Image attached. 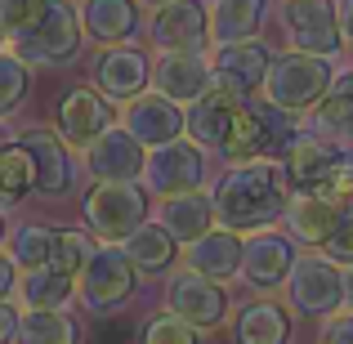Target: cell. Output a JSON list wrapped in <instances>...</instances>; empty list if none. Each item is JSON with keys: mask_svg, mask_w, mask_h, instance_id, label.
Returning <instances> with one entry per match:
<instances>
[{"mask_svg": "<svg viewBox=\"0 0 353 344\" xmlns=\"http://www.w3.org/2000/svg\"><path fill=\"white\" fill-rule=\"evenodd\" d=\"M327 192L353 201V143H340V156L331 165V179H327Z\"/></svg>", "mask_w": 353, "mask_h": 344, "instance_id": "38", "label": "cell"}, {"mask_svg": "<svg viewBox=\"0 0 353 344\" xmlns=\"http://www.w3.org/2000/svg\"><path fill=\"white\" fill-rule=\"evenodd\" d=\"M291 197L286 170L273 152L246 156V161H228L224 174L210 188V206H215V224L233 232H259L273 228L282 219V206Z\"/></svg>", "mask_w": 353, "mask_h": 344, "instance_id": "1", "label": "cell"}, {"mask_svg": "<svg viewBox=\"0 0 353 344\" xmlns=\"http://www.w3.org/2000/svg\"><path fill=\"white\" fill-rule=\"evenodd\" d=\"M112 108H117V103H108V99L99 94L94 85L68 90V94L59 99V108H54V134H59L63 143L72 148V152H85V148L117 121Z\"/></svg>", "mask_w": 353, "mask_h": 344, "instance_id": "13", "label": "cell"}, {"mask_svg": "<svg viewBox=\"0 0 353 344\" xmlns=\"http://www.w3.org/2000/svg\"><path fill=\"white\" fill-rule=\"evenodd\" d=\"M318 250H322L327 259H336L340 268L353 264V201H345V210H340V219H336V228H331V237L322 241Z\"/></svg>", "mask_w": 353, "mask_h": 344, "instance_id": "36", "label": "cell"}, {"mask_svg": "<svg viewBox=\"0 0 353 344\" xmlns=\"http://www.w3.org/2000/svg\"><path fill=\"white\" fill-rule=\"evenodd\" d=\"M18 143H23L36 161V188L32 192L41 201H68L72 192H77V179H81L77 152H72L54 130H23Z\"/></svg>", "mask_w": 353, "mask_h": 344, "instance_id": "12", "label": "cell"}, {"mask_svg": "<svg viewBox=\"0 0 353 344\" xmlns=\"http://www.w3.org/2000/svg\"><path fill=\"white\" fill-rule=\"evenodd\" d=\"M228 336H233V344H291L295 322L286 304L255 295L237 313H228Z\"/></svg>", "mask_w": 353, "mask_h": 344, "instance_id": "23", "label": "cell"}, {"mask_svg": "<svg viewBox=\"0 0 353 344\" xmlns=\"http://www.w3.org/2000/svg\"><path fill=\"white\" fill-rule=\"evenodd\" d=\"M36 188V161L32 152H27L18 139H9V143H0V206H18V201H27Z\"/></svg>", "mask_w": 353, "mask_h": 344, "instance_id": "31", "label": "cell"}, {"mask_svg": "<svg viewBox=\"0 0 353 344\" xmlns=\"http://www.w3.org/2000/svg\"><path fill=\"white\" fill-rule=\"evenodd\" d=\"M14 344H81V327L68 309H23Z\"/></svg>", "mask_w": 353, "mask_h": 344, "instance_id": "30", "label": "cell"}, {"mask_svg": "<svg viewBox=\"0 0 353 344\" xmlns=\"http://www.w3.org/2000/svg\"><path fill=\"white\" fill-rule=\"evenodd\" d=\"M277 18H282V32L291 50L340 59L345 36H340L336 0H277Z\"/></svg>", "mask_w": 353, "mask_h": 344, "instance_id": "8", "label": "cell"}, {"mask_svg": "<svg viewBox=\"0 0 353 344\" xmlns=\"http://www.w3.org/2000/svg\"><path fill=\"white\" fill-rule=\"evenodd\" d=\"M139 286V268L130 264L125 246L121 241H94L85 268L77 273V304L94 318H108V313L125 309L134 300Z\"/></svg>", "mask_w": 353, "mask_h": 344, "instance_id": "3", "label": "cell"}, {"mask_svg": "<svg viewBox=\"0 0 353 344\" xmlns=\"http://www.w3.org/2000/svg\"><path fill=\"white\" fill-rule=\"evenodd\" d=\"M210 54V72H215V85L233 90V94H246L255 99L259 85H264V72H268V59H273V50H268L259 36H246V41H224L215 45Z\"/></svg>", "mask_w": 353, "mask_h": 344, "instance_id": "19", "label": "cell"}, {"mask_svg": "<svg viewBox=\"0 0 353 344\" xmlns=\"http://www.w3.org/2000/svg\"><path fill=\"white\" fill-rule=\"evenodd\" d=\"M345 309L353 313V264L345 268Z\"/></svg>", "mask_w": 353, "mask_h": 344, "instance_id": "43", "label": "cell"}, {"mask_svg": "<svg viewBox=\"0 0 353 344\" xmlns=\"http://www.w3.org/2000/svg\"><path fill=\"white\" fill-rule=\"evenodd\" d=\"M54 232H59V228H50V224H18V228H9V237H5L9 259H14L18 268H41V264H50V255H54Z\"/></svg>", "mask_w": 353, "mask_h": 344, "instance_id": "32", "label": "cell"}, {"mask_svg": "<svg viewBox=\"0 0 353 344\" xmlns=\"http://www.w3.org/2000/svg\"><path fill=\"white\" fill-rule=\"evenodd\" d=\"M206 174H210L206 148L192 143L188 134H179V139H170V143L148 148L139 183H143V188L152 192V197H174V192L206 188Z\"/></svg>", "mask_w": 353, "mask_h": 344, "instance_id": "7", "label": "cell"}, {"mask_svg": "<svg viewBox=\"0 0 353 344\" xmlns=\"http://www.w3.org/2000/svg\"><path fill=\"white\" fill-rule=\"evenodd\" d=\"M18 304L14 300H0V344H14V336H18Z\"/></svg>", "mask_w": 353, "mask_h": 344, "instance_id": "40", "label": "cell"}, {"mask_svg": "<svg viewBox=\"0 0 353 344\" xmlns=\"http://www.w3.org/2000/svg\"><path fill=\"white\" fill-rule=\"evenodd\" d=\"M90 250H94V232H90V228H59V232H54V255H50V264L63 268L68 277H77L81 268H85Z\"/></svg>", "mask_w": 353, "mask_h": 344, "instance_id": "35", "label": "cell"}, {"mask_svg": "<svg viewBox=\"0 0 353 344\" xmlns=\"http://www.w3.org/2000/svg\"><path fill=\"white\" fill-rule=\"evenodd\" d=\"M331 77H336V59L304 54V50H282L268 59L259 99L286 117H309L322 103V94L331 90Z\"/></svg>", "mask_w": 353, "mask_h": 344, "instance_id": "2", "label": "cell"}, {"mask_svg": "<svg viewBox=\"0 0 353 344\" xmlns=\"http://www.w3.org/2000/svg\"><path fill=\"white\" fill-rule=\"evenodd\" d=\"M148 215H152V197L139 179L130 183L94 179V188L81 197V219L94 232V241H125Z\"/></svg>", "mask_w": 353, "mask_h": 344, "instance_id": "5", "label": "cell"}, {"mask_svg": "<svg viewBox=\"0 0 353 344\" xmlns=\"http://www.w3.org/2000/svg\"><path fill=\"white\" fill-rule=\"evenodd\" d=\"M81 45H85V32H81L77 5H68V0H50L32 27L9 36V50L27 68H68V63H77Z\"/></svg>", "mask_w": 353, "mask_h": 344, "instance_id": "4", "label": "cell"}, {"mask_svg": "<svg viewBox=\"0 0 353 344\" xmlns=\"http://www.w3.org/2000/svg\"><path fill=\"white\" fill-rule=\"evenodd\" d=\"M143 5H152V9H157V5H165V0H143Z\"/></svg>", "mask_w": 353, "mask_h": 344, "instance_id": "46", "label": "cell"}, {"mask_svg": "<svg viewBox=\"0 0 353 344\" xmlns=\"http://www.w3.org/2000/svg\"><path fill=\"white\" fill-rule=\"evenodd\" d=\"M336 156H340V143H336V139H327V134H318V130H295V134L277 148V161H282V170H286L291 192H300V188H327Z\"/></svg>", "mask_w": 353, "mask_h": 344, "instance_id": "18", "label": "cell"}, {"mask_svg": "<svg viewBox=\"0 0 353 344\" xmlns=\"http://www.w3.org/2000/svg\"><path fill=\"white\" fill-rule=\"evenodd\" d=\"M313 130L336 143H353V68L331 77V90L322 94V103L313 108Z\"/></svg>", "mask_w": 353, "mask_h": 344, "instance_id": "29", "label": "cell"}, {"mask_svg": "<svg viewBox=\"0 0 353 344\" xmlns=\"http://www.w3.org/2000/svg\"><path fill=\"white\" fill-rule=\"evenodd\" d=\"M139 344H206V331H197L192 322H183V318H174L170 309H161V313H152V318H143Z\"/></svg>", "mask_w": 353, "mask_h": 344, "instance_id": "33", "label": "cell"}, {"mask_svg": "<svg viewBox=\"0 0 353 344\" xmlns=\"http://www.w3.org/2000/svg\"><path fill=\"white\" fill-rule=\"evenodd\" d=\"M148 85L157 94L174 99L179 108H188L192 99H201L215 85V72H210V54L206 50H157L152 59V81Z\"/></svg>", "mask_w": 353, "mask_h": 344, "instance_id": "15", "label": "cell"}, {"mask_svg": "<svg viewBox=\"0 0 353 344\" xmlns=\"http://www.w3.org/2000/svg\"><path fill=\"white\" fill-rule=\"evenodd\" d=\"M143 32L157 50H206L210 45L206 0H165V5L152 9Z\"/></svg>", "mask_w": 353, "mask_h": 344, "instance_id": "17", "label": "cell"}, {"mask_svg": "<svg viewBox=\"0 0 353 344\" xmlns=\"http://www.w3.org/2000/svg\"><path fill=\"white\" fill-rule=\"evenodd\" d=\"M121 246H125L130 264H134L143 277H165L174 264H179V250H183L179 241H174L170 232H165L161 224H157L152 215H148L143 224H139L134 232H130V237L121 241Z\"/></svg>", "mask_w": 353, "mask_h": 344, "instance_id": "26", "label": "cell"}, {"mask_svg": "<svg viewBox=\"0 0 353 344\" xmlns=\"http://www.w3.org/2000/svg\"><path fill=\"white\" fill-rule=\"evenodd\" d=\"M45 5L50 0H0V23H5V32H23V27H32L36 18L45 14Z\"/></svg>", "mask_w": 353, "mask_h": 344, "instance_id": "37", "label": "cell"}, {"mask_svg": "<svg viewBox=\"0 0 353 344\" xmlns=\"http://www.w3.org/2000/svg\"><path fill=\"white\" fill-rule=\"evenodd\" d=\"M295 255H300V250H295V241L286 237V232H277V228L246 232V237H241V277L237 282H246L255 295L282 291Z\"/></svg>", "mask_w": 353, "mask_h": 344, "instance_id": "11", "label": "cell"}, {"mask_svg": "<svg viewBox=\"0 0 353 344\" xmlns=\"http://www.w3.org/2000/svg\"><path fill=\"white\" fill-rule=\"evenodd\" d=\"M268 5H273V0H206L210 45L259 36V32H264V23H268Z\"/></svg>", "mask_w": 353, "mask_h": 344, "instance_id": "27", "label": "cell"}, {"mask_svg": "<svg viewBox=\"0 0 353 344\" xmlns=\"http://www.w3.org/2000/svg\"><path fill=\"white\" fill-rule=\"evenodd\" d=\"M322 344H353V313L336 309L331 318H322Z\"/></svg>", "mask_w": 353, "mask_h": 344, "instance_id": "39", "label": "cell"}, {"mask_svg": "<svg viewBox=\"0 0 353 344\" xmlns=\"http://www.w3.org/2000/svg\"><path fill=\"white\" fill-rule=\"evenodd\" d=\"M14 286H18V264L9 259V250L0 246V300H14Z\"/></svg>", "mask_w": 353, "mask_h": 344, "instance_id": "41", "label": "cell"}, {"mask_svg": "<svg viewBox=\"0 0 353 344\" xmlns=\"http://www.w3.org/2000/svg\"><path fill=\"white\" fill-rule=\"evenodd\" d=\"M81 32L94 45H121L143 32V0H81Z\"/></svg>", "mask_w": 353, "mask_h": 344, "instance_id": "22", "label": "cell"}, {"mask_svg": "<svg viewBox=\"0 0 353 344\" xmlns=\"http://www.w3.org/2000/svg\"><path fill=\"white\" fill-rule=\"evenodd\" d=\"M349 68H353V45H349Z\"/></svg>", "mask_w": 353, "mask_h": 344, "instance_id": "47", "label": "cell"}, {"mask_svg": "<svg viewBox=\"0 0 353 344\" xmlns=\"http://www.w3.org/2000/svg\"><path fill=\"white\" fill-rule=\"evenodd\" d=\"M152 219L170 232L179 246L197 241L206 228H215V206H210V192L192 188V192H174V197H157Z\"/></svg>", "mask_w": 353, "mask_h": 344, "instance_id": "25", "label": "cell"}, {"mask_svg": "<svg viewBox=\"0 0 353 344\" xmlns=\"http://www.w3.org/2000/svg\"><path fill=\"white\" fill-rule=\"evenodd\" d=\"M336 18H340V36H345V45H353V0H336Z\"/></svg>", "mask_w": 353, "mask_h": 344, "instance_id": "42", "label": "cell"}, {"mask_svg": "<svg viewBox=\"0 0 353 344\" xmlns=\"http://www.w3.org/2000/svg\"><path fill=\"white\" fill-rule=\"evenodd\" d=\"M27 90H32V68L5 45V50H0V117L18 112L23 99H27Z\"/></svg>", "mask_w": 353, "mask_h": 344, "instance_id": "34", "label": "cell"}, {"mask_svg": "<svg viewBox=\"0 0 353 344\" xmlns=\"http://www.w3.org/2000/svg\"><path fill=\"white\" fill-rule=\"evenodd\" d=\"M143 156L148 148L139 143L134 134H130L121 121L103 130V134L94 139V143L81 152V170L90 174V179H108V183H130L143 174Z\"/></svg>", "mask_w": 353, "mask_h": 344, "instance_id": "16", "label": "cell"}, {"mask_svg": "<svg viewBox=\"0 0 353 344\" xmlns=\"http://www.w3.org/2000/svg\"><path fill=\"white\" fill-rule=\"evenodd\" d=\"M165 309L174 313V318L192 322L197 331H215L228 322V291L219 282H210V277L192 273V268H179V273H165Z\"/></svg>", "mask_w": 353, "mask_h": 344, "instance_id": "9", "label": "cell"}, {"mask_svg": "<svg viewBox=\"0 0 353 344\" xmlns=\"http://www.w3.org/2000/svg\"><path fill=\"white\" fill-rule=\"evenodd\" d=\"M23 309H68L77 300V277H68L63 268L41 264V268H18V286H14Z\"/></svg>", "mask_w": 353, "mask_h": 344, "instance_id": "28", "label": "cell"}, {"mask_svg": "<svg viewBox=\"0 0 353 344\" xmlns=\"http://www.w3.org/2000/svg\"><path fill=\"white\" fill-rule=\"evenodd\" d=\"M340 210H345V197H336V192H327V188H300V192L286 197L282 219H277V224H282V232L295 241V246L318 250L322 241L331 237Z\"/></svg>", "mask_w": 353, "mask_h": 344, "instance_id": "14", "label": "cell"}, {"mask_svg": "<svg viewBox=\"0 0 353 344\" xmlns=\"http://www.w3.org/2000/svg\"><path fill=\"white\" fill-rule=\"evenodd\" d=\"M5 237H9V219H5V210H0V246H5Z\"/></svg>", "mask_w": 353, "mask_h": 344, "instance_id": "44", "label": "cell"}, {"mask_svg": "<svg viewBox=\"0 0 353 344\" xmlns=\"http://www.w3.org/2000/svg\"><path fill=\"white\" fill-rule=\"evenodd\" d=\"M90 81L108 103H125V99L143 94L148 81H152V54L139 50V45L121 41V45H99L94 63H90Z\"/></svg>", "mask_w": 353, "mask_h": 344, "instance_id": "10", "label": "cell"}, {"mask_svg": "<svg viewBox=\"0 0 353 344\" xmlns=\"http://www.w3.org/2000/svg\"><path fill=\"white\" fill-rule=\"evenodd\" d=\"M179 259H183V268H192V273L228 286V282L241 277V232L215 224V228L201 232L197 241H188V246L179 250Z\"/></svg>", "mask_w": 353, "mask_h": 344, "instance_id": "21", "label": "cell"}, {"mask_svg": "<svg viewBox=\"0 0 353 344\" xmlns=\"http://www.w3.org/2000/svg\"><path fill=\"white\" fill-rule=\"evenodd\" d=\"M117 121H121V125H125L143 148L170 143V139L183 134V108L174 103V99L157 94L152 85H148L143 94L125 99V103H121V112H117Z\"/></svg>", "mask_w": 353, "mask_h": 344, "instance_id": "20", "label": "cell"}, {"mask_svg": "<svg viewBox=\"0 0 353 344\" xmlns=\"http://www.w3.org/2000/svg\"><path fill=\"white\" fill-rule=\"evenodd\" d=\"M5 45H9V32H5V23H0V50H5Z\"/></svg>", "mask_w": 353, "mask_h": 344, "instance_id": "45", "label": "cell"}, {"mask_svg": "<svg viewBox=\"0 0 353 344\" xmlns=\"http://www.w3.org/2000/svg\"><path fill=\"white\" fill-rule=\"evenodd\" d=\"M241 99L246 94H233V90H224V85H210L201 99H192V103L183 108V134H188L192 143H201L206 152H219L228 117H233V108Z\"/></svg>", "mask_w": 353, "mask_h": 344, "instance_id": "24", "label": "cell"}, {"mask_svg": "<svg viewBox=\"0 0 353 344\" xmlns=\"http://www.w3.org/2000/svg\"><path fill=\"white\" fill-rule=\"evenodd\" d=\"M282 291H286V309L291 313H300V318H331L336 309H345V268L336 259H327L322 250L295 255Z\"/></svg>", "mask_w": 353, "mask_h": 344, "instance_id": "6", "label": "cell"}]
</instances>
